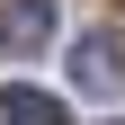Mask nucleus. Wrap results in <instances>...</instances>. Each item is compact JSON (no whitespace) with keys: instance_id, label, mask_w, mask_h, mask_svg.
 <instances>
[{"instance_id":"nucleus-1","label":"nucleus","mask_w":125,"mask_h":125,"mask_svg":"<svg viewBox=\"0 0 125 125\" xmlns=\"http://www.w3.org/2000/svg\"><path fill=\"white\" fill-rule=\"evenodd\" d=\"M54 27H62L54 0H9V9H0V54H45Z\"/></svg>"},{"instance_id":"nucleus-3","label":"nucleus","mask_w":125,"mask_h":125,"mask_svg":"<svg viewBox=\"0 0 125 125\" xmlns=\"http://www.w3.org/2000/svg\"><path fill=\"white\" fill-rule=\"evenodd\" d=\"M0 116H9V125H72L45 89H9V98H0Z\"/></svg>"},{"instance_id":"nucleus-2","label":"nucleus","mask_w":125,"mask_h":125,"mask_svg":"<svg viewBox=\"0 0 125 125\" xmlns=\"http://www.w3.org/2000/svg\"><path fill=\"white\" fill-rule=\"evenodd\" d=\"M72 81H81L89 98H107V89L125 81V54H116V36H81V45H72Z\"/></svg>"}]
</instances>
